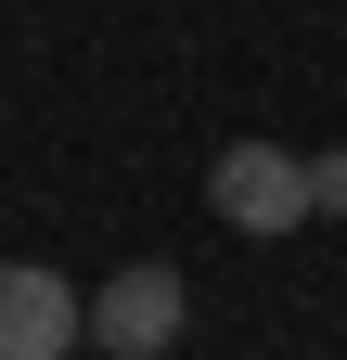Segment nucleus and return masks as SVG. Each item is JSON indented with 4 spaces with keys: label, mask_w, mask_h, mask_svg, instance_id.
Returning a JSON list of instances; mask_svg holds the SVG:
<instances>
[{
    "label": "nucleus",
    "mask_w": 347,
    "mask_h": 360,
    "mask_svg": "<svg viewBox=\"0 0 347 360\" xmlns=\"http://www.w3.org/2000/svg\"><path fill=\"white\" fill-rule=\"evenodd\" d=\"M181 335H193V270L181 257H129V270L91 283V347L103 360H167Z\"/></svg>",
    "instance_id": "1"
},
{
    "label": "nucleus",
    "mask_w": 347,
    "mask_h": 360,
    "mask_svg": "<svg viewBox=\"0 0 347 360\" xmlns=\"http://www.w3.org/2000/svg\"><path fill=\"white\" fill-rule=\"evenodd\" d=\"M206 206H219L232 232H296V219H309V155L296 142H232L206 167Z\"/></svg>",
    "instance_id": "2"
},
{
    "label": "nucleus",
    "mask_w": 347,
    "mask_h": 360,
    "mask_svg": "<svg viewBox=\"0 0 347 360\" xmlns=\"http://www.w3.org/2000/svg\"><path fill=\"white\" fill-rule=\"evenodd\" d=\"M77 347H91V296H77L65 270L13 257L0 270V360H77Z\"/></svg>",
    "instance_id": "3"
},
{
    "label": "nucleus",
    "mask_w": 347,
    "mask_h": 360,
    "mask_svg": "<svg viewBox=\"0 0 347 360\" xmlns=\"http://www.w3.org/2000/svg\"><path fill=\"white\" fill-rule=\"evenodd\" d=\"M309 219H347V142L309 155Z\"/></svg>",
    "instance_id": "4"
}]
</instances>
